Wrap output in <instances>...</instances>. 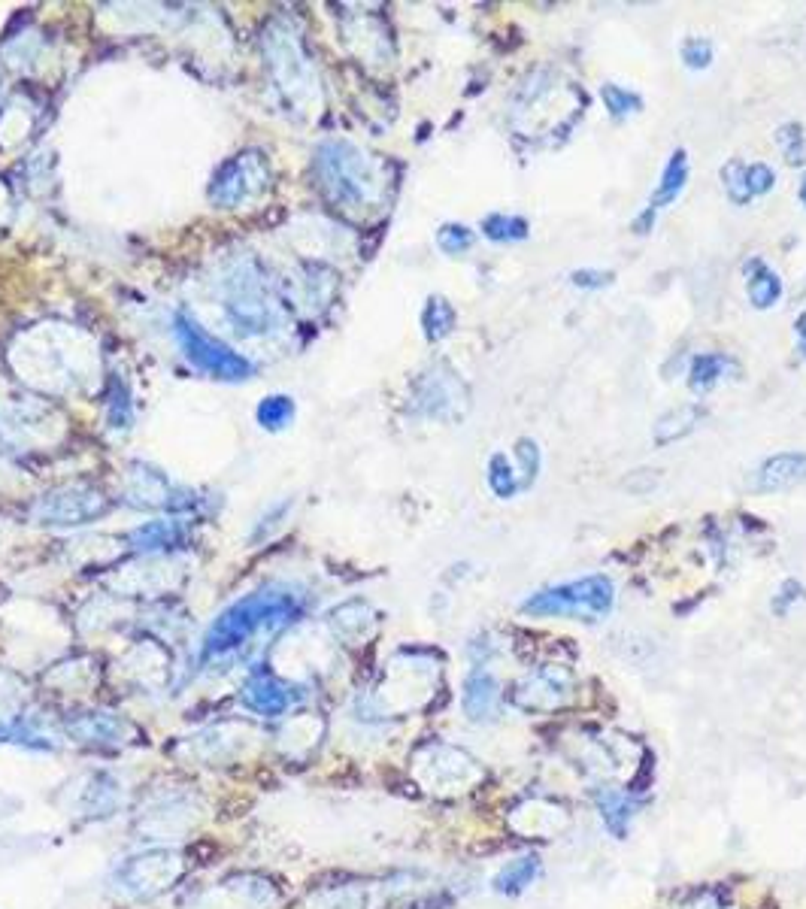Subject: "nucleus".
Instances as JSON below:
<instances>
[{
	"label": "nucleus",
	"mask_w": 806,
	"mask_h": 909,
	"mask_svg": "<svg viewBox=\"0 0 806 909\" xmlns=\"http://www.w3.org/2000/svg\"><path fill=\"white\" fill-rule=\"evenodd\" d=\"M488 485H491V491H494L497 497H503V500L513 497V494L522 488V482L516 479L510 461L503 458V455H494V458L488 461Z\"/></svg>",
	"instance_id": "obj_23"
},
{
	"label": "nucleus",
	"mask_w": 806,
	"mask_h": 909,
	"mask_svg": "<svg viewBox=\"0 0 806 909\" xmlns=\"http://www.w3.org/2000/svg\"><path fill=\"white\" fill-rule=\"evenodd\" d=\"M225 310L237 331L243 334H270L279 325V310L276 300L270 297L261 273L246 261L240 264L225 285Z\"/></svg>",
	"instance_id": "obj_4"
},
{
	"label": "nucleus",
	"mask_w": 806,
	"mask_h": 909,
	"mask_svg": "<svg viewBox=\"0 0 806 909\" xmlns=\"http://www.w3.org/2000/svg\"><path fill=\"white\" fill-rule=\"evenodd\" d=\"M746 273H749V300L755 303L758 310H767L779 300L782 294V282L779 276L764 264V261H749L746 264Z\"/></svg>",
	"instance_id": "obj_14"
},
{
	"label": "nucleus",
	"mask_w": 806,
	"mask_h": 909,
	"mask_svg": "<svg viewBox=\"0 0 806 909\" xmlns=\"http://www.w3.org/2000/svg\"><path fill=\"white\" fill-rule=\"evenodd\" d=\"M300 610V597L291 594L288 588H264L255 591L249 597H243L240 603H234L228 613H222V619L210 628L207 634V652L210 655H222L231 652L237 646H243L252 634L270 628V625H282L291 622V616Z\"/></svg>",
	"instance_id": "obj_1"
},
{
	"label": "nucleus",
	"mask_w": 806,
	"mask_h": 909,
	"mask_svg": "<svg viewBox=\"0 0 806 909\" xmlns=\"http://www.w3.org/2000/svg\"><path fill=\"white\" fill-rule=\"evenodd\" d=\"M779 143H788L785 149H788V161L791 164H800L806 155L800 152V134H797V125H788L785 131H779Z\"/></svg>",
	"instance_id": "obj_28"
},
{
	"label": "nucleus",
	"mask_w": 806,
	"mask_h": 909,
	"mask_svg": "<svg viewBox=\"0 0 806 909\" xmlns=\"http://www.w3.org/2000/svg\"><path fill=\"white\" fill-rule=\"evenodd\" d=\"M806 479V452H785L773 455L761 464L755 488L758 491H782Z\"/></svg>",
	"instance_id": "obj_10"
},
{
	"label": "nucleus",
	"mask_w": 806,
	"mask_h": 909,
	"mask_svg": "<svg viewBox=\"0 0 806 909\" xmlns=\"http://www.w3.org/2000/svg\"><path fill=\"white\" fill-rule=\"evenodd\" d=\"M497 700H500V691H497V679L485 670H473L467 685H464V710L470 719L476 722H485L497 713Z\"/></svg>",
	"instance_id": "obj_12"
},
{
	"label": "nucleus",
	"mask_w": 806,
	"mask_h": 909,
	"mask_svg": "<svg viewBox=\"0 0 806 909\" xmlns=\"http://www.w3.org/2000/svg\"><path fill=\"white\" fill-rule=\"evenodd\" d=\"M610 279H613L610 273H600V270H576V273H573V282H576L579 288H585V285H588V288H600V285H607Z\"/></svg>",
	"instance_id": "obj_29"
},
{
	"label": "nucleus",
	"mask_w": 806,
	"mask_h": 909,
	"mask_svg": "<svg viewBox=\"0 0 806 909\" xmlns=\"http://www.w3.org/2000/svg\"><path fill=\"white\" fill-rule=\"evenodd\" d=\"M243 697H246V703L252 706L255 713H264V716H276V713H282L285 706L291 703L288 688H285V685H279V682H276V679H270V676H258V679H252V682L246 685Z\"/></svg>",
	"instance_id": "obj_13"
},
{
	"label": "nucleus",
	"mask_w": 806,
	"mask_h": 909,
	"mask_svg": "<svg viewBox=\"0 0 806 909\" xmlns=\"http://www.w3.org/2000/svg\"><path fill=\"white\" fill-rule=\"evenodd\" d=\"M176 340H179L185 358L197 370H204V373H210L216 379H231V382L252 376V364L240 352H234L222 340L210 337L204 328H200L197 322H191L188 316H176Z\"/></svg>",
	"instance_id": "obj_5"
},
{
	"label": "nucleus",
	"mask_w": 806,
	"mask_h": 909,
	"mask_svg": "<svg viewBox=\"0 0 806 909\" xmlns=\"http://www.w3.org/2000/svg\"><path fill=\"white\" fill-rule=\"evenodd\" d=\"M800 200H803V204H806V182L800 185Z\"/></svg>",
	"instance_id": "obj_31"
},
{
	"label": "nucleus",
	"mask_w": 806,
	"mask_h": 909,
	"mask_svg": "<svg viewBox=\"0 0 806 909\" xmlns=\"http://www.w3.org/2000/svg\"><path fill=\"white\" fill-rule=\"evenodd\" d=\"M570 691H573L570 670L546 664V667H537L528 676H522L513 685L510 700H513V706H519L522 713L537 716V713H552V710H558V706H564L570 700Z\"/></svg>",
	"instance_id": "obj_7"
},
{
	"label": "nucleus",
	"mask_w": 806,
	"mask_h": 909,
	"mask_svg": "<svg viewBox=\"0 0 806 909\" xmlns=\"http://www.w3.org/2000/svg\"><path fill=\"white\" fill-rule=\"evenodd\" d=\"M291 416H294V403L285 394H270V397L261 400V407H258V422L270 431L285 428L291 422Z\"/></svg>",
	"instance_id": "obj_21"
},
{
	"label": "nucleus",
	"mask_w": 806,
	"mask_h": 909,
	"mask_svg": "<svg viewBox=\"0 0 806 909\" xmlns=\"http://www.w3.org/2000/svg\"><path fill=\"white\" fill-rule=\"evenodd\" d=\"M700 419V410L697 407H676L670 410L667 416L658 419V428H655V440L658 443H673L679 440L682 434H688Z\"/></svg>",
	"instance_id": "obj_17"
},
{
	"label": "nucleus",
	"mask_w": 806,
	"mask_h": 909,
	"mask_svg": "<svg viewBox=\"0 0 806 909\" xmlns=\"http://www.w3.org/2000/svg\"><path fill=\"white\" fill-rule=\"evenodd\" d=\"M182 540V528L176 522H149L134 531V543L140 549H170Z\"/></svg>",
	"instance_id": "obj_18"
},
{
	"label": "nucleus",
	"mask_w": 806,
	"mask_h": 909,
	"mask_svg": "<svg viewBox=\"0 0 806 909\" xmlns=\"http://www.w3.org/2000/svg\"><path fill=\"white\" fill-rule=\"evenodd\" d=\"M682 61H685L688 67H694V70L707 67V64L713 61V43H710V40H703V37L685 40V46H682Z\"/></svg>",
	"instance_id": "obj_26"
},
{
	"label": "nucleus",
	"mask_w": 806,
	"mask_h": 909,
	"mask_svg": "<svg viewBox=\"0 0 806 909\" xmlns=\"http://www.w3.org/2000/svg\"><path fill=\"white\" fill-rule=\"evenodd\" d=\"M685 182H688V155L679 149V152L670 155V161H667V167H664V176H661V185H658V188L652 191V197H649V207L643 210L640 219H634V231H637V234H649V231H652L655 216H658L667 204H673V200L682 194Z\"/></svg>",
	"instance_id": "obj_9"
},
{
	"label": "nucleus",
	"mask_w": 806,
	"mask_h": 909,
	"mask_svg": "<svg viewBox=\"0 0 806 909\" xmlns=\"http://www.w3.org/2000/svg\"><path fill=\"white\" fill-rule=\"evenodd\" d=\"M537 873H540V861H537L534 855H528V858L510 861L507 867H503L494 885H497V891H503V894H522V891L537 879Z\"/></svg>",
	"instance_id": "obj_16"
},
{
	"label": "nucleus",
	"mask_w": 806,
	"mask_h": 909,
	"mask_svg": "<svg viewBox=\"0 0 806 909\" xmlns=\"http://www.w3.org/2000/svg\"><path fill=\"white\" fill-rule=\"evenodd\" d=\"M107 513V500L91 488H58L34 503V519L43 525H82Z\"/></svg>",
	"instance_id": "obj_8"
},
{
	"label": "nucleus",
	"mask_w": 806,
	"mask_h": 909,
	"mask_svg": "<svg viewBox=\"0 0 806 909\" xmlns=\"http://www.w3.org/2000/svg\"><path fill=\"white\" fill-rule=\"evenodd\" d=\"M603 100H607L610 113L619 116V119L628 116V113H634V110H640V97L631 94V91H625V88H619V85H603Z\"/></svg>",
	"instance_id": "obj_24"
},
{
	"label": "nucleus",
	"mask_w": 806,
	"mask_h": 909,
	"mask_svg": "<svg viewBox=\"0 0 806 909\" xmlns=\"http://www.w3.org/2000/svg\"><path fill=\"white\" fill-rule=\"evenodd\" d=\"M516 458L522 461V470H525V482H522V485H531L534 476H537V470H540V449H537L531 440H519Z\"/></svg>",
	"instance_id": "obj_27"
},
{
	"label": "nucleus",
	"mask_w": 806,
	"mask_h": 909,
	"mask_svg": "<svg viewBox=\"0 0 806 909\" xmlns=\"http://www.w3.org/2000/svg\"><path fill=\"white\" fill-rule=\"evenodd\" d=\"M270 182V167L261 152H240L225 161L210 185V200L225 210H234L246 200L258 197Z\"/></svg>",
	"instance_id": "obj_6"
},
{
	"label": "nucleus",
	"mask_w": 806,
	"mask_h": 909,
	"mask_svg": "<svg viewBox=\"0 0 806 909\" xmlns=\"http://www.w3.org/2000/svg\"><path fill=\"white\" fill-rule=\"evenodd\" d=\"M319 176L334 204L346 210H361L370 204L376 179L370 161L349 143H325L319 149Z\"/></svg>",
	"instance_id": "obj_3"
},
{
	"label": "nucleus",
	"mask_w": 806,
	"mask_h": 909,
	"mask_svg": "<svg viewBox=\"0 0 806 909\" xmlns=\"http://www.w3.org/2000/svg\"><path fill=\"white\" fill-rule=\"evenodd\" d=\"M597 806H600V816L607 819V828L619 837H625L628 831V822H631V800L628 794H622L619 788H607L597 794Z\"/></svg>",
	"instance_id": "obj_15"
},
{
	"label": "nucleus",
	"mask_w": 806,
	"mask_h": 909,
	"mask_svg": "<svg viewBox=\"0 0 806 909\" xmlns=\"http://www.w3.org/2000/svg\"><path fill=\"white\" fill-rule=\"evenodd\" d=\"M794 331H797V340H800V355L806 358V313L797 319V328H794Z\"/></svg>",
	"instance_id": "obj_30"
},
{
	"label": "nucleus",
	"mask_w": 806,
	"mask_h": 909,
	"mask_svg": "<svg viewBox=\"0 0 806 909\" xmlns=\"http://www.w3.org/2000/svg\"><path fill=\"white\" fill-rule=\"evenodd\" d=\"M725 185H728V194L734 204H749L752 197L767 194L773 188V170L767 164H749V167L728 164Z\"/></svg>",
	"instance_id": "obj_11"
},
{
	"label": "nucleus",
	"mask_w": 806,
	"mask_h": 909,
	"mask_svg": "<svg viewBox=\"0 0 806 909\" xmlns=\"http://www.w3.org/2000/svg\"><path fill=\"white\" fill-rule=\"evenodd\" d=\"M437 243H440L443 252L461 255V252H467V249L473 246V234H470L464 225H443L440 234H437Z\"/></svg>",
	"instance_id": "obj_25"
},
{
	"label": "nucleus",
	"mask_w": 806,
	"mask_h": 909,
	"mask_svg": "<svg viewBox=\"0 0 806 909\" xmlns=\"http://www.w3.org/2000/svg\"><path fill=\"white\" fill-rule=\"evenodd\" d=\"M485 237L494 243H513V240H525L528 237V222L516 219V216H488L482 222Z\"/></svg>",
	"instance_id": "obj_22"
},
{
	"label": "nucleus",
	"mask_w": 806,
	"mask_h": 909,
	"mask_svg": "<svg viewBox=\"0 0 806 909\" xmlns=\"http://www.w3.org/2000/svg\"><path fill=\"white\" fill-rule=\"evenodd\" d=\"M725 367H728L725 355H697L691 361V379H688L691 388L694 391H710L719 382V376H722Z\"/></svg>",
	"instance_id": "obj_19"
},
{
	"label": "nucleus",
	"mask_w": 806,
	"mask_h": 909,
	"mask_svg": "<svg viewBox=\"0 0 806 909\" xmlns=\"http://www.w3.org/2000/svg\"><path fill=\"white\" fill-rule=\"evenodd\" d=\"M616 603V588L607 576H585L567 585H555L546 591L531 594L522 610L531 616H567L579 622H600L607 619Z\"/></svg>",
	"instance_id": "obj_2"
},
{
	"label": "nucleus",
	"mask_w": 806,
	"mask_h": 909,
	"mask_svg": "<svg viewBox=\"0 0 806 909\" xmlns=\"http://www.w3.org/2000/svg\"><path fill=\"white\" fill-rule=\"evenodd\" d=\"M422 325H425L428 340H440V337H446L452 331L455 313H452V307H449L443 297H431L428 307H425V316H422Z\"/></svg>",
	"instance_id": "obj_20"
}]
</instances>
